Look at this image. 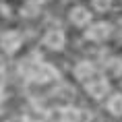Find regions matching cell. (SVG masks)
Wrapping results in <instances>:
<instances>
[{"mask_svg":"<svg viewBox=\"0 0 122 122\" xmlns=\"http://www.w3.org/2000/svg\"><path fill=\"white\" fill-rule=\"evenodd\" d=\"M23 46V35L17 29H6L0 33V48L4 54H17Z\"/></svg>","mask_w":122,"mask_h":122,"instance_id":"6da1fadb","label":"cell"},{"mask_svg":"<svg viewBox=\"0 0 122 122\" xmlns=\"http://www.w3.org/2000/svg\"><path fill=\"white\" fill-rule=\"evenodd\" d=\"M66 44V35L62 29H50V31L44 35V46L46 48H50V50L58 52V50H62Z\"/></svg>","mask_w":122,"mask_h":122,"instance_id":"5b68a950","label":"cell"},{"mask_svg":"<svg viewBox=\"0 0 122 122\" xmlns=\"http://www.w3.org/2000/svg\"><path fill=\"white\" fill-rule=\"evenodd\" d=\"M39 13V2L37 0H29V2H25L23 4V8H21V15L23 17H33V15Z\"/></svg>","mask_w":122,"mask_h":122,"instance_id":"30bf717a","label":"cell"},{"mask_svg":"<svg viewBox=\"0 0 122 122\" xmlns=\"http://www.w3.org/2000/svg\"><path fill=\"white\" fill-rule=\"evenodd\" d=\"M93 75H95V64L89 62V60H81V62L75 66V77H77L79 81H85V83H87Z\"/></svg>","mask_w":122,"mask_h":122,"instance_id":"52a82bcc","label":"cell"},{"mask_svg":"<svg viewBox=\"0 0 122 122\" xmlns=\"http://www.w3.org/2000/svg\"><path fill=\"white\" fill-rule=\"evenodd\" d=\"M85 91L93 99H103L110 93V83H108V79H89L85 83Z\"/></svg>","mask_w":122,"mask_h":122,"instance_id":"277c9868","label":"cell"},{"mask_svg":"<svg viewBox=\"0 0 122 122\" xmlns=\"http://www.w3.org/2000/svg\"><path fill=\"white\" fill-rule=\"evenodd\" d=\"M2 99H4V89L0 87V102H2Z\"/></svg>","mask_w":122,"mask_h":122,"instance_id":"4fadbf2b","label":"cell"},{"mask_svg":"<svg viewBox=\"0 0 122 122\" xmlns=\"http://www.w3.org/2000/svg\"><path fill=\"white\" fill-rule=\"evenodd\" d=\"M112 35V25L106 23V21H97V23H91L85 31V37L89 41H103Z\"/></svg>","mask_w":122,"mask_h":122,"instance_id":"7a4b0ae2","label":"cell"},{"mask_svg":"<svg viewBox=\"0 0 122 122\" xmlns=\"http://www.w3.org/2000/svg\"><path fill=\"white\" fill-rule=\"evenodd\" d=\"M60 122H81V110L79 108H72V106H66V108L60 110Z\"/></svg>","mask_w":122,"mask_h":122,"instance_id":"ba28073f","label":"cell"},{"mask_svg":"<svg viewBox=\"0 0 122 122\" xmlns=\"http://www.w3.org/2000/svg\"><path fill=\"white\" fill-rule=\"evenodd\" d=\"M110 72H112L114 77H120L122 75V60L120 58H112V62H110Z\"/></svg>","mask_w":122,"mask_h":122,"instance_id":"7c38bea8","label":"cell"},{"mask_svg":"<svg viewBox=\"0 0 122 122\" xmlns=\"http://www.w3.org/2000/svg\"><path fill=\"white\" fill-rule=\"evenodd\" d=\"M68 17H71V23L72 25H77V27H83L87 25L91 21V13H89V8L87 6H72L71 8V13H68Z\"/></svg>","mask_w":122,"mask_h":122,"instance_id":"8992f818","label":"cell"},{"mask_svg":"<svg viewBox=\"0 0 122 122\" xmlns=\"http://www.w3.org/2000/svg\"><path fill=\"white\" fill-rule=\"evenodd\" d=\"M106 108H108V112L112 116H122V93L112 95L108 99V103H106Z\"/></svg>","mask_w":122,"mask_h":122,"instance_id":"9c48e42d","label":"cell"},{"mask_svg":"<svg viewBox=\"0 0 122 122\" xmlns=\"http://www.w3.org/2000/svg\"><path fill=\"white\" fill-rule=\"evenodd\" d=\"M29 77L35 81V83H50L52 79H56V68L48 62H37V64L31 68Z\"/></svg>","mask_w":122,"mask_h":122,"instance_id":"3957f363","label":"cell"},{"mask_svg":"<svg viewBox=\"0 0 122 122\" xmlns=\"http://www.w3.org/2000/svg\"><path fill=\"white\" fill-rule=\"evenodd\" d=\"M91 6L95 8L97 13H108L112 8V0H91Z\"/></svg>","mask_w":122,"mask_h":122,"instance_id":"8fae6325","label":"cell"},{"mask_svg":"<svg viewBox=\"0 0 122 122\" xmlns=\"http://www.w3.org/2000/svg\"><path fill=\"white\" fill-rule=\"evenodd\" d=\"M2 122H15V120H2Z\"/></svg>","mask_w":122,"mask_h":122,"instance_id":"5bb4252c","label":"cell"}]
</instances>
